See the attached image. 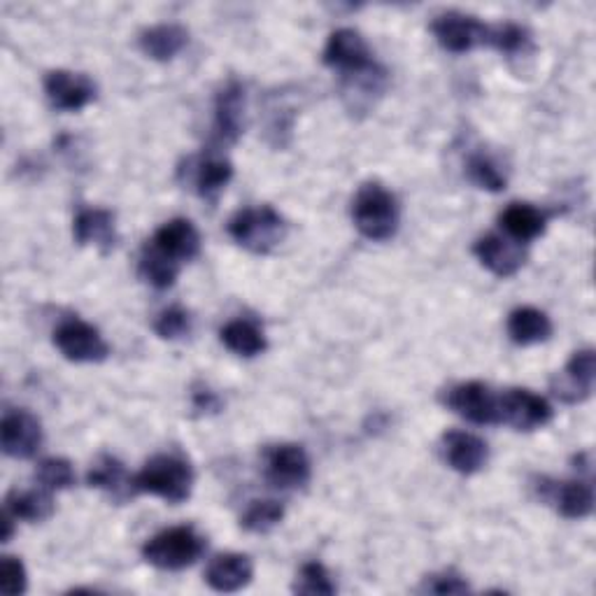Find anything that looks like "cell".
Segmentation results:
<instances>
[{
  "instance_id": "6da1fadb",
  "label": "cell",
  "mask_w": 596,
  "mask_h": 596,
  "mask_svg": "<svg viewBox=\"0 0 596 596\" xmlns=\"http://www.w3.org/2000/svg\"><path fill=\"white\" fill-rule=\"evenodd\" d=\"M398 217L396 196L380 182H366L356 191L352 203V220L364 238L375 243L394 238Z\"/></svg>"
},
{
  "instance_id": "7a4b0ae2",
  "label": "cell",
  "mask_w": 596,
  "mask_h": 596,
  "mask_svg": "<svg viewBox=\"0 0 596 596\" xmlns=\"http://www.w3.org/2000/svg\"><path fill=\"white\" fill-rule=\"evenodd\" d=\"M136 492L155 494L168 503H182L194 487V471L178 455H157L149 459L134 478Z\"/></svg>"
},
{
  "instance_id": "3957f363",
  "label": "cell",
  "mask_w": 596,
  "mask_h": 596,
  "mask_svg": "<svg viewBox=\"0 0 596 596\" xmlns=\"http://www.w3.org/2000/svg\"><path fill=\"white\" fill-rule=\"evenodd\" d=\"M231 238L254 254H268L287 236V224L270 205L245 207L228 222Z\"/></svg>"
},
{
  "instance_id": "277c9868",
  "label": "cell",
  "mask_w": 596,
  "mask_h": 596,
  "mask_svg": "<svg viewBox=\"0 0 596 596\" xmlns=\"http://www.w3.org/2000/svg\"><path fill=\"white\" fill-rule=\"evenodd\" d=\"M205 552V539L191 526H173L152 536L145 547L142 557L161 571H182L196 564Z\"/></svg>"
},
{
  "instance_id": "5b68a950",
  "label": "cell",
  "mask_w": 596,
  "mask_h": 596,
  "mask_svg": "<svg viewBox=\"0 0 596 596\" xmlns=\"http://www.w3.org/2000/svg\"><path fill=\"white\" fill-rule=\"evenodd\" d=\"M54 345L75 364H98L110 354V348L98 329L82 322V319H66V322L58 324L54 331Z\"/></svg>"
},
{
  "instance_id": "8992f818",
  "label": "cell",
  "mask_w": 596,
  "mask_h": 596,
  "mask_svg": "<svg viewBox=\"0 0 596 596\" xmlns=\"http://www.w3.org/2000/svg\"><path fill=\"white\" fill-rule=\"evenodd\" d=\"M552 419L550 403L529 390H508L499 396V422L518 432L543 429Z\"/></svg>"
},
{
  "instance_id": "52a82bcc",
  "label": "cell",
  "mask_w": 596,
  "mask_h": 596,
  "mask_svg": "<svg viewBox=\"0 0 596 596\" xmlns=\"http://www.w3.org/2000/svg\"><path fill=\"white\" fill-rule=\"evenodd\" d=\"M432 31L436 40L440 42V47H445L453 54H464L480 45H487V38H489V26H485L482 21L464 12L438 14L432 24Z\"/></svg>"
},
{
  "instance_id": "ba28073f",
  "label": "cell",
  "mask_w": 596,
  "mask_h": 596,
  "mask_svg": "<svg viewBox=\"0 0 596 596\" xmlns=\"http://www.w3.org/2000/svg\"><path fill=\"white\" fill-rule=\"evenodd\" d=\"M266 480L278 489H298L310 480V459L301 445L283 443L266 450Z\"/></svg>"
},
{
  "instance_id": "9c48e42d",
  "label": "cell",
  "mask_w": 596,
  "mask_h": 596,
  "mask_svg": "<svg viewBox=\"0 0 596 596\" xmlns=\"http://www.w3.org/2000/svg\"><path fill=\"white\" fill-rule=\"evenodd\" d=\"M324 63L343 77L366 73L375 66L366 40L352 29H340L331 33L324 47Z\"/></svg>"
},
{
  "instance_id": "30bf717a",
  "label": "cell",
  "mask_w": 596,
  "mask_h": 596,
  "mask_svg": "<svg viewBox=\"0 0 596 596\" xmlns=\"http://www.w3.org/2000/svg\"><path fill=\"white\" fill-rule=\"evenodd\" d=\"M445 406L473 424H499V396L476 380L447 390Z\"/></svg>"
},
{
  "instance_id": "8fae6325",
  "label": "cell",
  "mask_w": 596,
  "mask_h": 596,
  "mask_svg": "<svg viewBox=\"0 0 596 596\" xmlns=\"http://www.w3.org/2000/svg\"><path fill=\"white\" fill-rule=\"evenodd\" d=\"M0 445L12 459H31L42 445V427L29 411H8L0 424Z\"/></svg>"
},
{
  "instance_id": "7c38bea8",
  "label": "cell",
  "mask_w": 596,
  "mask_h": 596,
  "mask_svg": "<svg viewBox=\"0 0 596 596\" xmlns=\"http://www.w3.org/2000/svg\"><path fill=\"white\" fill-rule=\"evenodd\" d=\"M45 94L61 113H77L96 98V84L79 73L52 71L45 77Z\"/></svg>"
},
{
  "instance_id": "4fadbf2b",
  "label": "cell",
  "mask_w": 596,
  "mask_h": 596,
  "mask_svg": "<svg viewBox=\"0 0 596 596\" xmlns=\"http://www.w3.org/2000/svg\"><path fill=\"white\" fill-rule=\"evenodd\" d=\"M539 489H541V497L555 505L564 518L583 520V518L592 515L594 492L587 482H583V480L552 482V480L543 478Z\"/></svg>"
},
{
  "instance_id": "5bb4252c",
  "label": "cell",
  "mask_w": 596,
  "mask_h": 596,
  "mask_svg": "<svg viewBox=\"0 0 596 596\" xmlns=\"http://www.w3.org/2000/svg\"><path fill=\"white\" fill-rule=\"evenodd\" d=\"M594 352L581 350L568 359L564 373L552 380V392L564 403H581L594 390Z\"/></svg>"
},
{
  "instance_id": "9a60e30c",
  "label": "cell",
  "mask_w": 596,
  "mask_h": 596,
  "mask_svg": "<svg viewBox=\"0 0 596 596\" xmlns=\"http://www.w3.org/2000/svg\"><path fill=\"white\" fill-rule=\"evenodd\" d=\"M149 247H155L157 252H161L163 257H168L170 262L182 264L194 259L196 254L201 252V236L196 226L191 224L189 220H173L166 222L157 233Z\"/></svg>"
},
{
  "instance_id": "2e32d148",
  "label": "cell",
  "mask_w": 596,
  "mask_h": 596,
  "mask_svg": "<svg viewBox=\"0 0 596 596\" xmlns=\"http://www.w3.org/2000/svg\"><path fill=\"white\" fill-rule=\"evenodd\" d=\"M245 131V89L241 82H228L215 100V136L233 145Z\"/></svg>"
},
{
  "instance_id": "e0dca14e",
  "label": "cell",
  "mask_w": 596,
  "mask_h": 596,
  "mask_svg": "<svg viewBox=\"0 0 596 596\" xmlns=\"http://www.w3.org/2000/svg\"><path fill=\"white\" fill-rule=\"evenodd\" d=\"M473 252H476V257L480 259V264L487 270L499 275V278H513V275L524 266V259H526V254H524L520 243H510L508 238L497 236V233L480 238L476 243Z\"/></svg>"
},
{
  "instance_id": "ac0fdd59",
  "label": "cell",
  "mask_w": 596,
  "mask_h": 596,
  "mask_svg": "<svg viewBox=\"0 0 596 596\" xmlns=\"http://www.w3.org/2000/svg\"><path fill=\"white\" fill-rule=\"evenodd\" d=\"M443 453L447 464L461 476L478 473L489 457L487 443L468 432H447L443 436Z\"/></svg>"
},
{
  "instance_id": "d6986e66",
  "label": "cell",
  "mask_w": 596,
  "mask_h": 596,
  "mask_svg": "<svg viewBox=\"0 0 596 596\" xmlns=\"http://www.w3.org/2000/svg\"><path fill=\"white\" fill-rule=\"evenodd\" d=\"M254 578V566L247 555L241 552H226L210 562L205 571V583L215 592H238L247 587Z\"/></svg>"
},
{
  "instance_id": "ffe728a7",
  "label": "cell",
  "mask_w": 596,
  "mask_h": 596,
  "mask_svg": "<svg viewBox=\"0 0 596 596\" xmlns=\"http://www.w3.org/2000/svg\"><path fill=\"white\" fill-rule=\"evenodd\" d=\"M75 241L79 245H96L103 252H110L117 243V228H115V215L110 210L100 207H87L79 210L73 224Z\"/></svg>"
},
{
  "instance_id": "44dd1931",
  "label": "cell",
  "mask_w": 596,
  "mask_h": 596,
  "mask_svg": "<svg viewBox=\"0 0 596 596\" xmlns=\"http://www.w3.org/2000/svg\"><path fill=\"white\" fill-rule=\"evenodd\" d=\"M499 222L510 238L518 243H526L539 238L545 231L547 215L529 203H513L501 212Z\"/></svg>"
},
{
  "instance_id": "7402d4cb",
  "label": "cell",
  "mask_w": 596,
  "mask_h": 596,
  "mask_svg": "<svg viewBox=\"0 0 596 596\" xmlns=\"http://www.w3.org/2000/svg\"><path fill=\"white\" fill-rule=\"evenodd\" d=\"M140 50L155 61L175 58L189 42L187 29L180 24H159L140 33Z\"/></svg>"
},
{
  "instance_id": "603a6c76",
  "label": "cell",
  "mask_w": 596,
  "mask_h": 596,
  "mask_svg": "<svg viewBox=\"0 0 596 596\" xmlns=\"http://www.w3.org/2000/svg\"><path fill=\"white\" fill-rule=\"evenodd\" d=\"M508 336L518 345H536L552 336L550 317L539 308H518L508 317Z\"/></svg>"
},
{
  "instance_id": "cb8c5ba5",
  "label": "cell",
  "mask_w": 596,
  "mask_h": 596,
  "mask_svg": "<svg viewBox=\"0 0 596 596\" xmlns=\"http://www.w3.org/2000/svg\"><path fill=\"white\" fill-rule=\"evenodd\" d=\"M233 178V166L220 155H207L194 163V189L203 199H217Z\"/></svg>"
},
{
  "instance_id": "d4e9b609",
  "label": "cell",
  "mask_w": 596,
  "mask_h": 596,
  "mask_svg": "<svg viewBox=\"0 0 596 596\" xmlns=\"http://www.w3.org/2000/svg\"><path fill=\"white\" fill-rule=\"evenodd\" d=\"M87 482L89 487L94 489H103L105 494H110L115 499H124V497H129L136 492V487H134V478L129 480V476H126V468L119 459L115 457H100L94 466H92V471L87 476Z\"/></svg>"
},
{
  "instance_id": "484cf974",
  "label": "cell",
  "mask_w": 596,
  "mask_h": 596,
  "mask_svg": "<svg viewBox=\"0 0 596 596\" xmlns=\"http://www.w3.org/2000/svg\"><path fill=\"white\" fill-rule=\"evenodd\" d=\"M47 492L45 489H12L6 499V510L24 522L47 520L54 515V501Z\"/></svg>"
},
{
  "instance_id": "4316f807",
  "label": "cell",
  "mask_w": 596,
  "mask_h": 596,
  "mask_svg": "<svg viewBox=\"0 0 596 596\" xmlns=\"http://www.w3.org/2000/svg\"><path fill=\"white\" fill-rule=\"evenodd\" d=\"M222 343L238 356H257L266 352L268 343L264 331L249 322V319H231V322L220 331Z\"/></svg>"
},
{
  "instance_id": "83f0119b",
  "label": "cell",
  "mask_w": 596,
  "mask_h": 596,
  "mask_svg": "<svg viewBox=\"0 0 596 596\" xmlns=\"http://www.w3.org/2000/svg\"><path fill=\"white\" fill-rule=\"evenodd\" d=\"M178 273H180V264L170 262L155 247H149V245L145 247L142 257H140V275L149 285L157 287V289L173 287L178 280Z\"/></svg>"
},
{
  "instance_id": "f1b7e54d",
  "label": "cell",
  "mask_w": 596,
  "mask_h": 596,
  "mask_svg": "<svg viewBox=\"0 0 596 596\" xmlns=\"http://www.w3.org/2000/svg\"><path fill=\"white\" fill-rule=\"evenodd\" d=\"M285 518V505L278 501H252L241 518L243 529L252 531V534H266V531L275 529Z\"/></svg>"
},
{
  "instance_id": "f546056e",
  "label": "cell",
  "mask_w": 596,
  "mask_h": 596,
  "mask_svg": "<svg viewBox=\"0 0 596 596\" xmlns=\"http://www.w3.org/2000/svg\"><path fill=\"white\" fill-rule=\"evenodd\" d=\"M466 175L473 184H478L485 191H503L508 180L503 175V170L494 159H489L487 155H471L466 161Z\"/></svg>"
},
{
  "instance_id": "4dcf8cb0",
  "label": "cell",
  "mask_w": 596,
  "mask_h": 596,
  "mask_svg": "<svg viewBox=\"0 0 596 596\" xmlns=\"http://www.w3.org/2000/svg\"><path fill=\"white\" fill-rule=\"evenodd\" d=\"M487 45H492L501 54L513 56V54H520L529 47V33H526V29L513 24V21H505V24L489 26Z\"/></svg>"
},
{
  "instance_id": "1f68e13d",
  "label": "cell",
  "mask_w": 596,
  "mask_h": 596,
  "mask_svg": "<svg viewBox=\"0 0 596 596\" xmlns=\"http://www.w3.org/2000/svg\"><path fill=\"white\" fill-rule=\"evenodd\" d=\"M35 478L38 482L45 487V489H68L75 485V471H73V464L68 459H61V457H50V459H42L38 464V471H35Z\"/></svg>"
},
{
  "instance_id": "d6a6232c",
  "label": "cell",
  "mask_w": 596,
  "mask_h": 596,
  "mask_svg": "<svg viewBox=\"0 0 596 596\" xmlns=\"http://www.w3.org/2000/svg\"><path fill=\"white\" fill-rule=\"evenodd\" d=\"M294 592L308 594V596H331L336 594V585L329 576V571L322 564L310 562L301 568V573H298Z\"/></svg>"
},
{
  "instance_id": "836d02e7",
  "label": "cell",
  "mask_w": 596,
  "mask_h": 596,
  "mask_svg": "<svg viewBox=\"0 0 596 596\" xmlns=\"http://www.w3.org/2000/svg\"><path fill=\"white\" fill-rule=\"evenodd\" d=\"M155 331L159 333V338L163 340H180L184 336L191 333V315L180 308V306H173V308H166L155 322Z\"/></svg>"
},
{
  "instance_id": "e575fe53",
  "label": "cell",
  "mask_w": 596,
  "mask_h": 596,
  "mask_svg": "<svg viewBox=\"0 0 596 596\" xmlns=\"http://www.w3.org/2000/svg\"><path fill=\"white\" fill-rule=\"evenodd\" d=\"M29 587L26 568L17 557H3V568H0V589L8 596L24 594Z\"/></svg>"
},
{
  "instance_id": "d590c367",
  "label": "cell",
  "mask_w": 596,
  "mask_h": 596,
  "mask_svg": "<svg viewBox=\"0 0 596 596\" xmlns=\"http://www.w3.org/2000/svg\"><path fill=\"white\" fill-rule=\"evenodd\" d=\"M424 589L432 594H466L468 583L461 581L457 573H438V576H432L424 583Z\"/></svg>"
},
{
  "instance_id": "8d00e7d4",
  "label": "cell",
  "mask_w": 596,
  "mask_h": 596,
  "mask_svg": "<svg viewBox=\"0 0 596 596\" xmlns=\"http://www.w3.org/2000/svg\"><path fill=\"white\" fill-rule=\"evenodd\" d=\"M194 408L201 413H217L222 408V401L215 392L199 390V392H194Z\"/></svg>"
},
{
  "instance_id": "74e56055",
  "label": "cell",
  "mask_w": 596,
  "mask_h": 596,
  "mask_svg": "<svg viewBox=\"0 0 596 596\" xmlns=\"http://www.w3.org/2000/svg\"><path fill=\"white\" fill-rule=\"evenodd\" d=\"M14 522H17V518L10 513V510H6L3 518H0V524H3V534H0V541L3 543H10V539L14 534Z\"/></svg>"
}]
</instances>
